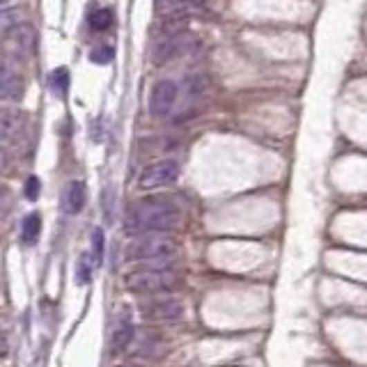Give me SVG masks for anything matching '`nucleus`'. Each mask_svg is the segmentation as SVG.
Listing matches in <instances>:
<instances>
[{
  "mask_svg": "<svg viewBox=\"0 0 367 367\" xmlns=\"http://www.w3.org/2000/svg\"><path fill=\"white\" fill-rule=\"evenodd\" d=\"M182 223V211L168 198H147L131 207L124 218L126 234H161Z\"/></svg>",
  "mask_w": 367,
  "mask_h": 367,
  "instance_id": "f257e3e1",
  "label": "nucleus"
},
{
  "mask_svg": "<svg viewBox=\"0 0 367 367\" xmlns=\"http://www.w3.org/2000/svg\"><path fill=\"white\" fill-rule=\"evenodd\" d=\"M177 255V241L163 234H142L126 246V260L131 262H168Z\"/></svg>",
  "mask_w": 367,
  "mask_h": 367,
  "instance_id": "f03ea898",
  "label": "nucleus"
},
{
  "mask_svg": "<svg viewBox=\"0 0 367 367\" xmlns=\"http://www.w3.org/2000/svg\"><path fill=\"white\" fill-rule=\"evenodd\" d=\"M126 290L133 294H142V297H154V294H163L175 290L179 285V278L175 273L163 271V269H145V271H133L126 276Z\"/></svg>",
  "mask_w": 367,
  "mask_h": 367,
  "instance_id": "7ed1b4c3",
  "label": "nucleus"
},
{
  "mask_svg": "<svg viewBox=\"0 0 367 367\" xmlns=\"http://www.w3.org/2000/svg\"><path fill=\"white\" fill-rule=\"evenodd\" d=\"M186 44H189V35L182 32V28L179 26H165V30L154 39L152 62L154 64H165L175 55L182 53Z\"/></svg>",
  "mask_w": 367,
  "mask_h": 367,
  "instance_id": "20e7f679",
  "label": "nucleus"
},
{
  "mask_svg": "<svg viewBox=\"0 0 367 367\" xmlns=\"http://www.w3.org/2000/svg\"><path fill=\"white\" fill-rule=\"evenodd\" d=\"M179 177V163L172 161V158H163V161H156L152 165H147L142 170V175L138 179V186L145 191L152 189H161V186L172 184Z\"/></svg>",
  "mask_w": 367,
  "mask_h": 367,
  "instance_id": "39448f33",
  "label": "nucleus"
},
{
  "mask_svg": "<svg viewBox=\"0 0 367 367\" xmlns=\"http://www.w3.org/2000/svg\"><path fill=\"white\" fill-rule=\"evenodd\" d=\"M177 97H179V88L175 81H168V78L158 81L152 88V92H149V113L154 117H165L175 108Z\"/></svg>",
  "mask_w": 367,
  "mask_h": 367,
  "instance_id": "423d86ee",
  "label": "nucleus"
},
{
  "mask_svg": "<svg viewBox=\"0 0 367 367\" xmlns=\"http://www.w3.org/2000/svg\"><path fill=\"white\" fill-rule=\"evenodd\" d=\"M140 314L152 321H177L184 317V305L175 299H149L140 305Z\"/></svg>",
  "mask_w": 367,
  "mask_h": 367,
  "instance_id": "0eeeda50",
  "label": "nucleus"
},
{
  "mask_svg": "<svg viewBox=\"0 0 367 367\" xmlns=\"http://www.w3.org/2000/svg\"><path fill=\"white\" fill-rule=\"evenodd\" d=\"M85 200H88V191H85V184L78 182V179H74V182H69L62 189L60 207H62V211L67 214V216H76V214L83 211Z\"/></svg>",
  "mask_w": 367,
  "mask_h": 367,
  "instance_id": "6e6552de",
  "label": "nucleus"
},
{
  "mask_svg": "<svg viewBox=\"0 0 367 367\" xmlns=\"http://www.w3.org/2000/svg\"><path fill=\"white\" fill-rule=\"evenodd\" d=\"M131 340H133V323L126 314H122L117 326H115V330H113V337H111V354L120 356L122 351L131 344Z\"/></svg>",
  "mask_w": 367,
  "mask_h": 367,
  "instance_id": "1a4fd4ad",
  "label": "nucleus"
},
{
  "mask_svg": "<svg viewBox=\"0 0 367 367\" xmlns=\"http://www.w3.org/2000/svg\"><path fill=\"white\" fill-rule=\"evenodd\" d=\"M23 131V115L17 111H0V142L19 138Z\"/></svg>",
  "mask_w": 367,
  "mask_h": 367,
  "instance_id": "9d476101",
  "label": "nucleus"
},
{
  "mask_svg": "<svg viewBox=\"0 0 367 367\" xmlns=\"http://www.w3.org/2000/svg\"><path fill=\"white\" fill-rule=\"evenodd\" d=\"M23 81L14 71L0 74V102H17V99L23 97Z\"/></svg>",
  "mask_w": 367,
  "mask_h": 367,
  "instance_id": "9b49d317",
  "label": "nucleus"
},
{
  "mask_svg": "<svg viewBox=\"0 0 367 367\" xmlns=\"http://www.w3.org/2000/svg\"><path fill=\"white\" fill-rule=\"evenodd\" d=\"M39 234H41V216L37 211H32L21 220V243L35 246L39 239Z\"/></svg>",
  "mask_w": 367,
  "mask_h": 367,
  "instance_id": "f8f14e48",
  "label": "nucleus"
},
{
  "mask_svg": "<svg viewBox=\"0 0 367 367\" xmlns=\"http://www.w3.org/2000/svg\"><path fill=\"white\" fill-rule=\"evenodd\" d=\"M51 88L57 97H67L69 92V69L67 67H60L55 69L51 74Z\"/></svg>",
  "mask_w": 367,
  "mask_h": 367,
  "instance_id": "ddd939ff",
  "label": "nucleus"
},
{
  "mask_svg": "<svg viewBox=\"0 0 367 367\" xmlns=\"http://www.w3.org/2000/svg\"><path fill=\"white\" fill-rule=\"evenodd\" d=\"M113 21H115V14H113V10H108V7H104V10H97L90 17V23H92L95 30H108V28L113 26Z\"/></svg>",
  "mask_w": 367,
  "mask_h": 367,
  "instance_id": "4468645a",
  "label": "nucleus"
},
{
  "mask_svg": "<svg viewBox=\"0 0 367 367\" xmlns=\"http://www.w3.org/2000/svg\"><path fill=\"white\" fill-rule=\"evenodd\" d=\"M21 21H23V12L21 10H5L0 14V35L10 32L12 28H17Z\"/></svg>",
  "mask_w": 367,
  "mask_h": 367,
  "instance_id": "2eb2a0df",
  "label": "nucleus"
},
{
  "mask_svg": "<svg viewBox=\"0 0 367 367\" xmlns=\"http://www.w3.org/2000/svg\"><path fill=\"white\" fill-rule=\"evenodd\" d=\"M92 260H95V266H102L104 262V229L97 227L92 232Z\"/></svg>",
  "mask_w": 367,
  "mask_h": 367,
  "instance_id": "dca6fc26",
  "label": "nucleus"
},
{
  "mask_svg": "<svg viewBox=\"0 0 367 367\" xmlns=\"http://www.w3.org/2000/svg\"><path fill=\"white\" fill-rule=\"evenodd\" d=\"M92 266H95V264L90 262V257L83 255L81 262H78V266H76V283H81V285H88V283H90V278H92Z\"/></svg>",
  "mask_w": 367,
  "mask_h": 367,
  "instance_id": "f3484780",
  "label": "nucleus"
},
{
  "mask_svg": "<svg viewBox=\"0 0 367 367\" xmlns=\"http://www.w3.org/2000/svg\"><path fill=\"white\" fill-rule=\"evenodd\" d=\"M113 55H115V48L113 46H97L95 51L90 53V60L95 62V64H108L113 60Z\"/></svg>",
  "mask_w": 367,
  "mask_h": 367,
  "instance_id": "a211bd4d",
  "label": "nucleus"
},
{
  "mask_svg": "<svg viewBox=\"0 0 367 367\" xmlns=\"http://www.w3.org/2000/svg\"><path fill=\"white\" fill-rule=\"evenodd\" d=\"M39 191H41V182L37 177H28V182H26V198L28 200H37L39 198Z\"/></svg>",
  "mask_w": 367,
  "mask_h": 367,
  "instance_id": "6ab92c4d",
  "label": "nucleus"
},
{
  "mask_svg": "<svg viewBox=\"0 0 367 367\" xmlns=\"http://www.w3.org/2000/svg\"><path fill=\"white\" fill-rule=\"evenodd\" d=\"M0 356H7V342L3 335H0Z\"/></svg>",
  "mask_w": 367,
  "mask_h": 367,
  "instance_id": "aec40b11",
  "label": "nucleus"
},
{
  "mask_svg": "<svg viewBox=\"0 0 367 367\" xmlns=\"http://www.w3.org/2000/svg\"><path fill=\"white\" fill-rule=\"evenodd\" d=\"M5 165H7V154L5 149H0V170H5Z\"/></svg>",
  "mask_w": 367,
  "mask_h": 367,
  "instance_id": "412c9836",
  "label": "nucleus"
},
{
  "mask_svg": "<svg viewBox=\"0 0 367 367\" xmlns=\"http://www.w3.org/2000/svg\"><path fill=\"white\" fill-rule=\"evenodd\" d=\"M122 367H140V365H122Z\"/></svg>",
  "mask_w": 367,
  "mask_h": 367,
  "instance_id": "4be33fe9",
  "label": "nucleus"
},
{
  "mask_svg": "<svg viewBox=\"0 0 367 367\" xmlns=\"http://www.w3.org/2000/svg\"><path fill=\"white\" fill-rule=\"evenodd\" d=\"M7 3V0H0V5H5Z\"/></svg>",
  "mask_w": 367,
  "mask_h": 367,
  "instance_id": "5701e85b",
  "label": "nucleus"
}]
</instances>
